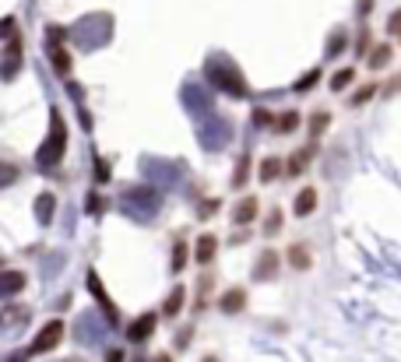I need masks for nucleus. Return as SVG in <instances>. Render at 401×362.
Wrapping results in <instances>:
<instances>
[{
  "mask_svg": "<svg viewBox=\"0 0 401 362\" xmlns=\"http://www.w3.org/2000/svg\"><path fill=\"white\" fill-rule=\"evenodd\" d=\"M25 275H21V271H0V299H11V295H18L21 289H25Z\"/></svg>",
  "mask_w": 401,
  "mask_h": 362,
  "instance_id": "obj_8",
  "label": "nucleus"
},
{
  "mask_svg": "<svg viewBox=\"0 0 401 362\" xmlns=\"http://www.w3.org/2000/svg\"><path fill=\"white\" fill-rule=\"evenodd\" d=\"M282 172H285L282 159H264V162H261V183H271V179L282 176Z\"/></svg>",
  "mask_w": 401,
  "mask_h": 362,
  "instance_id": "obj_21",
  "label": "nucleus"
},
{
  "mask_svg": "<svg viewBox=\"0 0 401 362\" xmlns=\"http://www.w3.org/2000/svg\"><path fill=\"white\" fill-rule=\"evenodd\" d=\"M366 46H369V36H366V28H362V36H359V43H356V53H366Z\"/></svg>",
  "mask_w": 401,
  "mask_h": 362,
  "instance_id": "obj_33",
  "label": "nucleus"
},
{
  "mask_svg": "<svg viewBox=\"0 0 401 362\" xmlns=\"http://www.w3.org/2000/svg\"><path fill=\"white\" fill-rule=\"evenodd\" d=\"M208 78H211L215 84H219V88H226L229 95H236V99H243L246 92H250V88H246V81L239 78V71H236V67L229 64L226 56L211 60V64H208Z\"/></svg>",
  "mask_w": 401,
  "mask_h": 362,
  "instance_id": "obj_2",
  "label": "nucleus"
},
{
  "mask_svg": "<svg viewBox=\"0 0 401 362\" xmlns=\"http://www.w3.org/2000/svg\"><path fill=\"white\" fill-rule=\"evenodd\" d=\"M317 81H321V67H314V71H306V74H303V78H299V81L292 84V92H299V95H303V92H310V88H314Z\"/></svg>",
  "mask_w": 401,
  "mask_h": 362,
  "instance_id": "obj_23",
  "label": "nucleus"
},
{
  "mask_svg": "<svg viewBox=\"0 0 401 362\" xmlns=\"http://www.w3.org/2000/svg\"><path fill=\"white\" fill-rule=\"evenodd\" d=\"M356 81V71L352 67H342V71H334L331 74V92H345V88Z\"/></svg>",
  "mask_w": 401,
  "mask_h": 362,
  "instance_id": "obj_19",
  "label": "nucleus"
},
{
  "mask_svg": "<svg viewBox=\"0 0 401 362\" xmlns=\"http://www.w3.org/2000/svg\"><path fill=\"white\" fill-rule=\"evenodd\" d=\"M96 176H99V183H106V179H109V166H106L102 159L96 162Z\"/></svg>",
  "mask_w": 401,
  "mask_h": 362,
  "instance_id": "obj_31",
  "label": "nucleus"
},
{
  "mask_svg": "<svg viewBox=\"0 0 401 362\" xmlns=\"http://www.w3.org/2000/svg\"><path fill=\"white\" fill-rule=\"evenodd\" d=\"M215 250H219V239H215L211 232H204V236L197 239V250H194V260H197V264H211V260H215Z\"/></svg>",
  "mask_w": 401,
  "mask_h": 362,
  "instance_id": "obj_14",
  "label": "nucleus"
},
{
  "mask_svg": "<svg viewBox=\"0 0 401 362\" xmlns=\"http://www.w3.org/2000/svg\"><path fill=\"white\" fill-rule=\"evenodd\" d=\"M53 211H56V197H53V194H39V197H36V222H39V225H50Z\"/></svg>",
  "mask_w": 401,
  "mask_h": 362,
  "instance_id": "obj_15",
  "label": "nucleus"
},
{
  "mask_svg": "<svg viewBox=\"0 0 401 362\" xmlns=\"http://www.w3.org/2000/svg\"><path fill=\"white\" fill-rule=\"evenodd\" d=\"M215 207H219V201H208V204H204V207H201V215H204V218H208V215H211V211H215Z\"/></svg>",
  "mask_w": 401,
  "mask_h": 362,
  "instance_id": "obj_36",
  "label": "nucleus"
},
{
  "mask_svg": "<svg viewBox=\"0 0 401 362\" xmlns=\"http://www.w3.org/2000/svg\"><path fill=\"white\" fill-rule=\"evenodd\" d=\"M64 152H67V127H64V116H60V113H50V134H46V141H43V148H39L36 162H39L43 169H50V166H56L60 159H64Z\"/></svg>",
  "mask_w": 401,
  "mask_h": 362,
  "instance_id": "obj_1",
  "label": "nucleus"
},
{
  "mask_svg": "<svg viewBox=\"0 0 401 362\" xmlns=\"http://www.w3.org/2000/svg\"><path fill=\"white\" fill-rule=\"evenodd\" d=\"M88 211H91V215H99V211H102V201L91 197V201H88Z\"/></svg>",
  "mask_w": 401,
  "mask_h": 362,
  "instance_id": "obj_35",
  "label": "nucleus"
},
{
  "mask_svg": "<svg viewBox=\"0 0 401 362\" xmlns=\"http://www.w3.org/2000/svg\"><path fill=\"white\" fill-rule=\"evenodd\" d=\"M18 71H21V36L8 39V49H4V56H0V78L4 81H14Z\"/></svg>",
  "mask_w": 401,
  "mask_h": 362,
  "instance_id": "obj_4",
  "label": "nucleus"
},
{
  "mask_svg": "<svg viewBox=\"0 0 401 362\" xmlns=\"http://www.w3.org/2000/svg\"><path fill=\"white\" fill-rule=\"evenodd\" d=\"M299 127V113L296 109H289V113H282L279 120H274V134H292Z\"/></svg>",
  "mask_w": 401,
  "mask_h": 362,
  "instance_id": "obj_18",
  "label": "nucleus"
},
{
  "mask_svg": "<svg viewBox=\"0 0 401 362\" xmlns=\"http://www.w3.org/2000/svg\"><path fill=\"white\" fill-rule=\"evenodd\" d=\"M345 43H349V39H345V32H334V36H331V43H327V56H338V53L345 49Z\"/></svg>",
  "mask_w": 401,
  "mask_h": 362,
  "instance_id": "obj_27",
  "label": "nucleus"
},
{
  "mask_svg": "<svg viewBox=\"0 0 401 362\" xmlns=\"http://www.w3.org/2000/svg\"><path fill=\"white\" fill-rule=\"evenodd\" d=\"M151 362H173V355H155V359H151Z\"/></svg>",
  "mask_w": 401,
  "mask_h": 362,
  "instance_id": "obj_38",
  "label": "nucleus"
},
{
  "mask_svg": "<svg viewBox=\"0 0 401 362\" xmlns=\"http://www.w3.org/2000/svg\"><path fill=\"white\" fill-rule=\"evenodd\" d=\"M0 39H14V18L0 21Z\"/></svg>",
  "mask_w": 401,
  "mask_h": 362,
  "instance_id": "obj_29",
  "label": "nucleus"
},
{
  "mask_svg": "<svg viewBox=\"0 0 401 362\" xmlns=\"http://www.w3.org/2000/svg\"><path fill=\"white\" fill-rule=\"evenodd\" d=\"M387 32H391V36H401V11H394V14H391V21H387Z\"/></svg>",
  "mask_w": 401,
  "mask_h": 362,
  "instance_id": "obj_30",
  "label": "nucleus"
},
{
  "mask_svg": "<svg viewBox=\"0 0 401 362\" xmlns=\"http://www.w3.org/2000/svg\"><path fill=\"white\" fill-rule=\"evenodd\" d=\"M60 341H64V320H50L46 327H39L36 341L28 345V352H25V355H46V352H53Z\"/></svg>",
  "mask_w": 401,
  "mask_h": 362,
  "instance_id": "obj_3",
  "label": "nucleus"
},
{
  "mask_svg": "<svg viewBox=\"0 0 401 362\" xmlns=\"http://www.w3.org/2000/svg\"><path fill=\"white\" fill-rule=\"evenodd\" d=\"M257 211H261L257 197H243V201L236 204V211H232V222H236V225H250V222L257 218Z\"/></svg>",
  "mask_w": 401,
  "mask_h": 362,
  "instance_id": "obj_12",
  "label": "nucleus"
},
{
  "mask_svg": "<svg viewBox=\"0 0 401 362\" xmlns=\"http://www.w3.org/2000/svg\"><path fill=\"white\" fill-rule=\"evenodd\" d=\"M183 299H187V289L176 285V289L169 292V299H166V306H162V317H176V313L183 310Z\"/></svg>",
  "mask_w": 401,
  "mask_h": 362,
  "instance_id": "obj_17",
  "label": "nucleus"
},
{
  "mask_svg": "<svg viewBox=\"0 0 401 362\" xmlns=\"http://www.w3.org/2000/svg\"><path fill=\"white\" fill-rule=\"evenodd\" d=\"M398 88H401V74H398V78H394V81L387 84V95H394V92H398Z\"/></svg>",
  "mask_w": 401,
  "mask_h": 362,
  "instance_id": "obj_37",
  "label": "nucleus"
},
{
  "mask_svg": "<svg viewBox=\"0 0 401 362\" xmlns=\"http://www.w3.org/2000/svg\"><path fill=\"white\" fill-rule=\"evenodd\" d=\"M246 176H250V155H239L236 159V172H232V190H243Z\"/></svg>",
  "mask_w": 401,
  "mask_h": 362,
  "instance_id": "obj_20",
  "label": "nucleus"
},
{
  "mask_svg": "<svg viewBox=\"0 0 401 362\" xmlns=\"http://www.w3.org/2000/svg\"><path fill=\"white\" fill-rule=\"evenodd\" d=\"M88 289H91V295L99 299V306L106 310V317H109V320H116V306H113V299H109V292L102 289V282H99V275H96V271H91V275H88Z\"/></svg>",
  "mask_w": 401,
  "mask_h": 362,
  "instance_id": "obj_11",
  "label": "nucleus"
},
{
  "mask_svg": "<svg viewBox=\"0 0 401 362\" xmlns=\"http://www.w3.org/2000/svg\"><path fill=\"white\" fill-rule=\"evenodd\" d=\"M314 155H317V144H306V148H299V152H292L289 162H285V176H299L306 166L314 162Z\"/></svg>",
  "mask_w": 401,
  "mask_h": 362,
  "instance_id": "obj_7",
  "label": "nucleus"
},
{
  "mask_svg": "<svg viewBox=\"0 0 401 362\" xmlns=\"http://www.w3.org/2000/svg\"><path fill=\"white\" fill-rule=\"evenodd\" d=\"M14 179H18V169H14L11 162H0V190H4V187H11Z\"/></svg>",
  "mask_w": 401,
  "mask_h": 362,
  "instance_id": "obj_25",
  "label": "nucleus"
},
{
  "mask_svg": "<svg viewBox=\"0 0 401 362\" xmlns=\"http://www.w3.org/2000/svg\"><path fill=\"white\" fill-rule=\"evenodd\" d=\"M391 56H394L391 43H380V46H373V49L366 53V64H369V71H384L391 64Z\"/></svg>",
  "mask_w": 401,
  "mask_h": 362,
  "instance_id": "obj_13",
  "label": "nucleus"
},
{
  "mask_svg": "<svg viewBox=\"0 0 401 362\" xmlns=\"http://www.w3.org/2000/svg\"><path fill=\"white\" fill-rule=\"evenodd\" d=\"M204 362H219V359H215V355H208V359H204Z\"/></svg>",
  "mask_w": 401,
  "mask_h": 362,
  "instance_id": "obj_39",
  "label": "nucleus"
},
{
  "mask_svg": "<svg viewBox=\"0 0 401 362\" xmlns=\"http://www.w3.org/2000/svg\"><path fill=\"white\" fill-rule=\"evenodd\" d=\"M254 120H257L261 127H264V124H271V127H274V120H271V113H268V109H257V113H254Z\"/></svg>",
  "mask_w": 401,
  "mask_h": 362,
  "instance_id": "obj_32",
  "label": "nucleus"
},
{
  "mask_svg": "<svg viewBox=\"0 0 401 362\" xmlns=\"http://www.w3.org/2000/svg\"><path fill=\"white\" fill-rule=\"evenodd\" d=\"M327 127H331V113H324V109H321V113H314V116H310V137H314V141H317Z\"/></svg>",
  "mask_w": 401,
  "mask_h": 362,
  "instance_id": "obj_22",
  "label": "nucleus"
},
{
  "mask_svg": "<svg viewBox=\"0 0 401 362\" xmlns=\"http://www.w3.org/2000/svg\"><path fill=\"white\" fill-rule=\"evenodd\" d=\"M274 232H282V211L279 207H274L268 215V222H264V236H274Z\"/></svg>",
  "mask_w": 401,
  "mask_h": 362,
  "instance_id": "obj_26",
  "label": "nucleus"
},
{
  "mask_svg": "<svg viewBox=\"0 0 401 362\" xmlns=\"http://www.w3.org/2000/svg\"><path fill=\"white\" fill-rule=\"evenodd\" d=\"M289 264H292L296 271H310L314 257H310V250H306L303 243H292V247H289Z\"/></svg>",
  "mask_w": 401,
  "mask_h": 362,
  "instance_id": "obj_16",
  "label": "nucleus"
},
{
  "mask_svg": "<svg viewBox=\"0 0 401 362\" xmlns=\"http://www.w3.org/2000/svg\"><path fill=\"white\" fill-rule=\"evenodd\" d=\"M279 253H274V250H264L261 257H257V264H254V278L257 282H271L274 275H279Z\"/></svg>",
  "mask_w": 401,
  "mask_h": 362,
  "instance_id": "obj_6",
  "label": "nucleus"
},
{
  "mask_svg": "<svg viewBox=\"0 0 401 362\" xmlns=\"http://www.w3.org/2000/svg\"><path fill=\"white\" fill-rule=\"evenodd\" d=\"M106 362H123V352H120V348H109V352H106Z\"/></svg>",
  "mask_w": 401,
  "mask_h": 362,
  "instance_id": "obj_34",
  "label": "nucleus"
},
{
  "mask_svg": "<svg viewBox=\"0 0 401 362\" xmlns=\"http://www.w3.org/2000/svg\"><path fill=\"white\" fill-rule=\"evenodd\" d=\"M292 211H296V218H306V215H314L317 211V190L314 187H303L292 201Z\"/></svg>",
  "mask_w": 401,
  "mask_h": 362,
  "instance_id": "obj_9",
  "label": "nucleus"
},
{
  "mask_svg": "<svg viewBox=\"0 0 401 362\" xmlns=\"http://www.w3.org/2000/svg\"><path fill=\"white\" fill-rule=\"evenodd\" d=\"M183 264H187V243H176V250H173V271H183Z\"/></svg>",
  "mask_w": 401,
  "mask_h": 362,
  "instance_id": "obj_28",
  "label": "nucleus"
},
{
  "mask_svg": "<svg viewBox=\"0 0 401 362\" xmlns=\"http://www.w3.org/2000/svg\"><path fill=\"white\" fill-rule=\"evenodd\" d=\"M377 88H380V84H362V88H359V92H356V95L349 99V106H352V109H359V106H366L369 99H373V95H377Z\"/></svg>",
  "mask_w": 401,
  "mask_h": 362,
  "instance_id": "obj_24",
  "label": "nucleus"
},
{
  "mask_svg": "<svg viewBox=\"0 0 401 362\" xmlns=\"http://www.w3.org/2000/svg\"><path fill=\"white\" fill-rule=\"evenodd\" d=\"M155 324H159V317L155 313H141L131 327H127V338L134 341V345H141V341H148L151 335H155Z\"/></svg>",
  "mask_w": 401,
  "mask_h": 362,
  "instance_id": "obj_5",
  "label": "nucleus"
},
{
  "mask_svg": "<svg viewBox=\"0 0 401 362\" xmlns=\"http://www.w3.org/2000/svg\"><path fill=\"white\" fill-rule=\"evenodd\" d=\"M243 306H246V289H229V292H222V295H219V310H222V313H229V317H232V313H239Z\"/></svg>",
  "mask_w": 401,
  "mask_h": 362,
  "instance_id": "obj_10",
  "label": "nucleus"
}]
</instances>
